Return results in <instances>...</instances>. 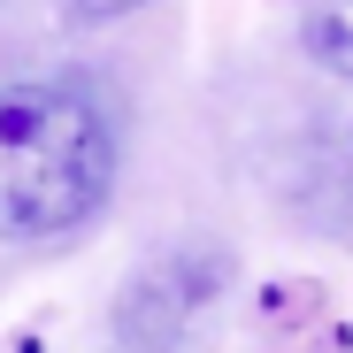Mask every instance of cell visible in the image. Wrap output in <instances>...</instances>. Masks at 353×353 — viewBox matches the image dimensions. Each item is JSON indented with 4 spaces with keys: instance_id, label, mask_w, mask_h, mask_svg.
Instances as JSON below:
<instances>
[{
    "instance_id": "6da1fadb",
    "label": "cell",
    "mask_w": 353,
    "mask_h": 353,
    "mask_svg": "<svg viewBox=\"0 0 353 353\" xmlns=\"http://www.w3.org/2000/svg\"><path fill=\"white\" fill-rule=\"evenodd\" d=\"M115 185V123L85 85H0V246L92 223Z\"/></svg>"
},
{
    "instance_id": "7a4b0ae2",
    "label": "cell",
    "mask_w": 353,
    "mask_h": 353,
    "mask_svg": "<svg viewBox=\"0 0 353 353\" xmlns=\"http://www.w3.org/2000/svg\"><path fill=\"white\" fill-rule=\"evenodd\" d=\"M230 284H239V261H230V246L215 239H169L161 254H146L123 292H115V345L123 353H200Z\"/></svg>"
},
{
    "instance_id": "3957f363",
    "label": "cell",
    "mask_w": 353,
    "mask_h": 353,
    "mask_svg": "<svg viewBox=\"0 0 353 353\" xmlns=\"http://www.w3.org/2000/svg\"><path fill=\"white\" fill-rule=\"evenodd\" d=\"M300 46H307L315 70L353 77V0H315V8L300 16Z\"/></svg>"
},
{
    "instance_id": "277c9868",
    "label": "cell",
    "mask_w": 353,
    "mask_h": 353,
    "mask_svg": "<svg viewBox=\"0 0 353 353\" xmlns=\"http://www.w3.org/2000/svg\"><path fill=\"white\" fill-rule=\"evenodd\" d=\"M62 8H70L77 23H115V16H139L146 0H62Z\"/></svg>"
},
{
    "instance_id": "5b68a950",
    "label": "cell",
    "mask_w": 353,
    "mask_h": 353,
    "mask_svg": "<svg viewBox=\"0 0 353 353\" xmlns=\"http://www.w3.org/2000/svg\"><path fill=\"white\" fill-rule=\"evenodd\" d=\"M345 215H353V131H345Z\"/></svg>"
}]
</instances>
